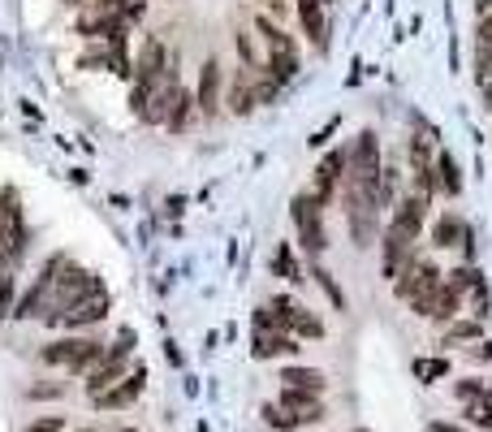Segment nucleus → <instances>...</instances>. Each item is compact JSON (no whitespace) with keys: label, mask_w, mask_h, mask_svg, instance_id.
<instances>
[{"label":"nucleus","mask_w":492,"mask_h":432,"mask_svg":"<svg viewBox=\"0 0 492 432\" xmlns=\"http://www.w3.org/2000/svg\"><path fill=\"white\" fill-rule=\"evenodd\" d=\"M104 359V342L91 333H74V337H60V342H48L40 351L43 368H70L74 376L96 372V363Z\"/></svg>","instance_id":"1"},{"label":"nucleus","mask_w":492,"mask_h":432,"mask_svg":"<svg viewBox=\"0 0 492 432\" xmlns=\"http://www.w3.org/2000/svg\"><path fill=\"white\" fill-rule=\"evenodd\" d=\"M441 281H445V273H441L436 264H419V259H411V264L397 273L394 290H397V298H406V303H411L414 315H423V320H428L432 298H436V290H441Z\"/></svg>","instance_id":"2"},{"label":"nucleus","mask_w":492,"mask_h":432,"mask_svg":"<svg viewBox=\"0 0 492 432\" xmlns=\"http://www.w3.org/2000/svg\"><path fill=\"white\" fill-rule=\"evenodd\" d=\"M290 216H294L298 247L311 259L324 256V247H329V234H324V203H320L311 191H302V195H294V203H290Z\"/></svg>","instance_id":"3"},{"label":"nucleus","mask_w":492,"mask_h":432,"mask_svg":"<svg viewBox=\"0 0 492 432\" xmlns=\"http://www.w3.org/2000/svg\"><path fill=\"white\" fill-rule=\"evenodd\" d=\"M135 342H138L135 329H121L117 342H113V346H104V359L96 363V372H87V393H91V398L108 393L113 385H121V376H125V363H130Z\"/></svg>","instance_id":"4"},{"label":"nucleus","mask_w":492,"mask_h":432,"mask_svg":"<svg viewBox=\"0 0 492 432\" xmlns=\"http://www.w3.org/2000/svg\"><path fill=\"white\" fill-rule=\"evenodd\" d=\"M255 31H259V40L268 43V74H273L276 82H290L298 74V48H294V40L276 26L273 18H264L259 14L255 18Z\"/></svg>","instance_id":"5"},{"label":"nucleus","mask_w":492,"mask_h":432,"mask_svg":"<svg viewBox=\"0 0 492 432\" xmlns=\"http://www.w3.org/2000/svg\"><path fill=\"white\" fill-rule=\"evenodd\" d=\"M380 138H376V130H363V135L355 138V147L346 152V177H355V182H363V186H376V177H380Z\"/></svg>","instance_id":"6"},{"label":"nucleus","mask_w":492,"mask_h":432,"mask_svg":"<svg viewBox=\"0 0 492 432\" xmlns=\"http://www.w3.org/2000/svg\"><path fill=\"white\" fill-rule=\"evenodd\" d=\"M104 315H108V295H104V286L96 281L79 303H70V307L60 312L57 324H65V329H87V324H99Z\"/></svg>","instance_id":"7"},{"label":"nucleus","mask_w":492,"mask_h":432,"mask_svg":"<svg viewBox=\"0 0 492 432\" xmlns=\"http://www.w3.org/2000/svg\"><path fill=\"white\" fill-rule=\"evenodd\" d=\"M423 221H428V199L423 195H406V199H397L394 203V234H402V238H419L423 234Z\"/></svg>","instance_id":"8"},{"label":"nucleus","mask_w":492,"mask_h":432,"mask_svg":"<svg viewBox=\"0 0 492 432\" xmlns=\"http://www.w3.org/2000/svg\"><path fill=\"white\" fill-rule=\"evenodd\" d=\"M143 385H147V368H135V372L125 376V385H113L108 393H99V398H91V407H96V411H121V407H130V402H138V393H143Z\"/></svg>","instance_id":"9"},{"label":"nucleus","mask_w":492,"mask_h":432,"mask_svg":"<svg viewBox=\"0 0 492 432\" xmlns=\"http://www.w3.org/2000/svg\"><path fill=\"white\" fill-rule=\"evenodd\" d=\"M411 259H414V242H411V238L385 230V238H380V268H385V277L397 281V273H402Z\"/></svg>","instance_id":"10"},{"label":"nucleus","mask_w":492,"mask_h":432,"mask_svg":"<svg viewBox=\"0 0 492 432\" xmlns=\"http://www.w3.org/2000/svg\"><path fill=\"white\" fill-rule=\"evenodd\" d=\"M276 407H285L298 424H320V419H324V402H320V393H307V390H285V385H281Z\"/></svg>","instance_id":"11"},{"label":"nucleus","mask_w":492,"mask_h":432,"mask_svg":"<svg viewBox=\"0 0 492 432\" xmlns=\"http://www.w3.org/2000/svg\"><path fill=\"white\" fill-rule=\"evenodd\" d=\"M298 22L307 31V40L315 43V52H329V18H324V0H294Z\"/></svg>","instance_id":"12"},{"label":"nucleus","mask_w":492,"mask_h":432,"mask_svg":"<svg viewBox=\"0 0 492 432\" xmlns=\"http://www.w3.org/2000/svg\"><path fill=\"white\" fill-rule=\"evenodd\" d=\"M195 104L203 117H212L220 108V61H203V70H199V91H195Z\"/></svg>","instance_id":"13"},{"label":"nucleus","mask_w":492,"mask_h":432,"mask_svg":"<svg viewBox=\"0 0 492 432\" xmlns=\"http://www.w3.org/2000/svg\"><path fill=\"white\" fill-rule=\"evenodd\" d=\"M281 385L285 390H307V393H320L329 390V376L320 372V368H307V363H290V368H281Z\"/></svg>","instance_id":"14"},{"label":"nucleus","mask_w":492,"mask_h":432,"mask_svg":"<svg viewBox=\"0 0 492 432\" xmlns=\"http://www.w3.org/2000/svg\"><path fill=\"white\" fill-rule=\"evenodd\" d=\"M298 351H302V346H298V337H290V333H255L251 337V354H255L259 363H264V359H276V354H294L298 359Z\"/></svg>","instance_id":"15"},{"label":"nucleus","mask_w":492,"mask_h":432,"mask_svg":"<svg viewBox=\"0 0 492 432\" xmlns=\"http://www.w3.org/2000/svg\"><path fill=\"white\" fill-rule=\"evenodd\" d=\"M458 307H462V295H458V290H450V286L441 281V290H436V298H432V312H428V320H436V324H453Z\"/></svg>","instance_id":"16"},{"label":"nucleus","mask_w":492,"mask_h":432,"mask_svg":"<svg viewBox=\"0 0 492 432\" xmlns=\"http://www.w3.org/2000/svg\"><path fill=\"white\" fill-rule=\"evenodd\" d=\"M285 333L290 337H324V324H320V315H311L307 307H294V312L285 315Z\"/></svg>","instance_id":"17"},{"label":"nucleus","mask_w":492,"mask_h":432,"mask_svg":"<svg viewBox=\"0 0 492 432\" xmlns=\"http://www.w3.org/2000/svg\"><path fill=\"white\" fill-rule=\"evenodd\" d=\"M462 234H467V221H462V216H453V212H445L432 225V242H436V247H458Z\"/></svg>","instance_id":"18"},{"label":"nucleus","mask_w":492,"mask_h":432,"mask_svg":"<svg viewBox=\"0 0 492 432\" xmlns=\"http://www.w3.org/2000/svg\"><path fill=\"white\" fill-rule=\"evenodd\" d=\"M229 104H234V113H237V117H246V113H251V108L259 104V99H255V82H251V74H237V79H234Z\"/></svg>","instance_id":"19"},{"label":"nucleus","mask_w":492,"mask_h":432,"mask_svg":"<svg viewBox=\"0 0 492 432\" xmlns=\"http://www.w3.org/2000/svg\"><path fill=\"white\" fill-rule=\"evenodd\" d=\"M436 177H441V191H445V195H462V174H458V160H453L450 152L436 156Z\"/></svg>","instance_id":"20"},{"label":"nucleus","mask_w":492,"mask_h":432,"mask_svg":"<svg viewBox=\"0 0 492 432\" xmlns=\"http://www.w3.org/2000/svg\"><path fill=\"white\" fill-rule=\"evenodd\" d=\"M479 281H484V273H479L475 264H458V268L445 277V286H450V290H458V295H471Z\"/></svg>","instance_id":"21"},{"label":"nucleus","mask_w":492,"mask_h":432,"mask_svg":"<svg viewBox=\"0 0 492 432\" xmlns=\"http://www.w3.org/2000/svg\"><path fill=\"white\" fill-rule=\"evenodd\" d=\"M484 337V324L479 320H453L445 329V346H462V342H479Z\"/></svg>","instance_id":"22"},{"label":"nucleus","mask_w":492,"mask_h":432,"mask_svg":"<svg viewBox=\"0 0 492 432\" xmlns=\"http://www.w3.org/2000/svg\"><path fill=\"white\" fill-rule=\"evenodd\" d=\"M259 415H264V424H268L273 432H298V428H302L294 415L285 411V407H276V402H264V411H259Z\"/></svg>","instance_id":"23"},{"label":"nucleus","mask_w":492,"mask_h":432,"mask_svg":"<svg viewBox=\"0 0 492 432\" xmlns=\"http://www.w3.org/2000/svg\"><path fill=\"white\" fill-rule=\"evenodd\" d=\"M414 376H419L423 385L445 380V376H450V359H445V354H436V359H414Z\"/></svg>","instance_id":"24"},{"label":"nucleus","mask_w":492,"mask_h":432,"mask_svg":"<svg viewBox=\"0 0 492 432\" xmlns=\"http://www.w3.org/2000/svg\"><path fill=\"white\" fill-rule=\"evenodd\" d=\"M311 277H315V281H320V290H324V295L333 298V307H337V312H346V295H341V286H337V281H333V273H329L324 264H315V268H311Z\"/></svg>","instance_id":"25"},{"label":"nucleus","mask_w":492,"mask_h":432,"mask_svg":"<svg viewBox=\"0 0 492 432\" xmlns=\"http://www.w3.org/2000/svg\"><path fill=\"white\" fill-rule=\"evenodd\" d=\"M273 273H276V277H290V281H298V259H294V251H290V242H281V247H276Z\"/></svg>","instance_id":"26"},{"label":"nucleus","mask_w":492,"mask_h":432,"mask_svg":"<svg viewBox=\"0 0 492 432\" xmlns=\"http://www.w3.org/2000/svg\"><path fill=\"white\" fill-rule=\"evenodd\" d=\"M453 393H458V402H467V407H475V402H488V385H484V380H458V385H453Z\"/></svg>","instance_id":"27"},{"label":"nucleus","mask_w":492,"mask_h":432,"mask_svg":"<svg viewBox=\"0 0 492 432\" xmlns=\"http://www.w3.org/2000/svg\"><path fill=\"white\" fill-rule=\"evenodd\" d=\"M22 432H65V415H40V419H31Z\"/></svg>","instance_id":"28"},{"label":"nucleus","mask_w":492,"mask_h":432,"mask_svg":"<svg viewBox=\"0 0 492 432\" xmlns=\"http://www.w3.org/2000/svg\"><path fill=\"white\" fill-rule=\"evenodd\" d=\"M471 298H475V320H488V315H492V298H488V286H484V281L471 290Z\"/></svg>","instance_id":"29"},{"label":"nucleus","mask_w":492,"mask_h":432,"mask_svg":"<svg viewBox=\"0 0 492 432\" xmlns=\"http://www.w3.org/2000/svg\"><path fill=\"white\" fill-rule=\"evenodd\" d=\"M467 419L479 424V428H492V402H475V407H467Z\"/></svg>","instance_id":"30"},{"label":"nucleus","mask_w":492,"mask_h":432,"mask_svg":"<svg viewBox=\"0 0 492 432\" xmlns=\"http://www.w3.org/2000/svg\"><path fill=\"white\" fill-rule=\"evenodd\" d=\"M5 315H14V277L0 281V320H5Z\"/></svg>","instance_id":"31"},{"label":"nucleus","mask_w":492,"mask_h":432,"mask_svg":"<svg viewBox=\"0 0 492 432\" xmlns=\"http://www.w3.org/2000/svg\"><path fill=\"white\" fill-rule=\"evenodd\" d=\"M26 398H65V385H31Z\"/></svg>","instance_id":"32"},{"label":"nucleus","mask_w":492,"mask_h":432,"mask_svg":"<svg viewBox=\"0 0 492 432\" xmlns=\"http://www.w3.org/2000/svg\"><path fill=\"white\" fill-rule=\"evenodd\" d=\"M492 79V43H479V82Z\"/></svg>","instance_id":"33"},{"label":"nucleus","mask_w":492,"mask_h":432,"mask_svg":"<svg viewBox=\"0 0 492 432\" xmlns=\"http://www.w3.org/2000/svg\"><path fill=\"white\" fill-rule=\"evenodd\" d=\"M237 52H242L246 65H255V48H251V35H246V31H237Z\"/></svg>","instance_id":"34"},{"label":"nucleus","mask_w":492,"mask_h":432,"mask_svg":"<svg viewBox=\"0 0 492 432\" xmlns=\"http://www.w3.org/2000/svg\"><path fill=\"white\" fill-rule=\"evenodd\" d=\"M255 5H264V18H281L285 14V0H255Z\"/></svg>","instance_id":"35"},{"label":"nucleus","mask_w":492,"mask_h":432,"mask_svg":"<svg viewBox=\"0 0 492 432\" xmlns=\"http://www.w3.org/2000/svg\"><path fill=\"white\" fill-rule=\"evenodd\" d=\"M471 359H479V363H488V359H492V342H475Z\"/></svg>","instance_id":"36"},{"label":"nucleus","mask_w":492,"mask_h":432,"mask_svg":"<svg viewBox=\"0 0 492 432\" xmlns=\"http://www.w3.org/2000/svg\"><path fill=\"white\" fill-rule=\"evenodd\" d=\"M479 43H492V14L479 18Z\"/></svg>","instance_id":"37"},{"label":"nucleus","mask_w":492,"mask_h":432,"mask_svg":"<svg viewBox=\"0 0 492 432\" xmlns=\"http://www.w3.org/2000/svg\"><path fill=\"white\" fill-rule=\"evenodd\" d=\"M428 432H462V428H458V424H450V419H432V424H428Z\"/></svg>","instance_id":"38"},{"label":"nucleus","mask_w":492,"mask_h":432,"mask_svg":"<svg viewBox=\"0 0 492 432\" xmlns=\"http://www.w3.org/2000/svg\"><path fill=\"white\" fill-rule=\"evenodd\" d=\"M479 87H484V99H488V108H492V79H484Z\"/></svg>","instance_id":"39"},{"label":"nucleus","mask_w":492,"mask_h":432,"mask_svg":"<svg viewBox=\"0 0 492 432\" xmlns=\"http://www.w3.org/2000/svg\"><path fill=\"white\" fill-rule=\"evenodd\" d=\"M82 432H96V428H82Z\"/></svg>","instance_id":"40"},{"label":"nucleus","mask_w":492,"mask_h":432,"mask_svg":"<svg viewBox=\"0 0 492 432\" xmlns=\"http://www.w3.org/2000/svg\"><path fill=\"white\" fill-rule=\"evenodd\" d=\"M355 432H367V428H355Z\"/></svg>","instance_id":"41"}]
</instances>
